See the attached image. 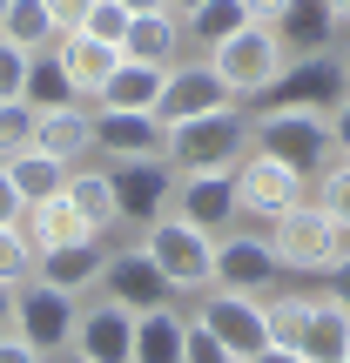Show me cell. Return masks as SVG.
Segmentation results:
<instances>
[{"label": "cell", "instance_id": "38", "mask_svg": "<svg viewBox=\"0 0 350 363\" xmlns=\"http://www.w3.org/2000/svg\"><path fill=\"white\" fill-rule=\"evenodd\" d=\"M88 7H94V0H48V13H54V27H61V34H81Z\"/></svg>", "mask_w": 350, "mask_h": 363}, {"label": "cell", "instance_id": "1", "mask_svg": "<svg viewBox=\"0 0 350 363\" xmlns=\"http://www.w3.org/2000/svg\"><path fill=\"white\" fill-rule=\"evenodd\" d=\"M256 148V121L243 108H222V115H195V121H175L169 128V169L175 175H209V169H229Z\"/></svg>", "mask_w": 350, "mask_h": 363}, {"label": "cell", "instance_id": "11", "mask_svg": "<svg viewBox=\"0 0 350 363\" xmlns=\"http://www.w3.org/2000/svg\"><path fill=\"white\" fill-rule=\"evenodd\" d=\"M222 108H243L229 94V81L216 74L209 61H175L169 81H162V101H155V121L175 128V121H195V115H222Z\"/></svg>", "mask_w": 350, "mask_h": 363}, {"label": "cell", "instance_id": "35", "mask_svg": "<svg viewBox=\"0 0 350 363\" xmlns=\"http://www.w3.org/2000/svg\"><path fill=\"white\" fill-rule=\"evenodd\" d=\"M128 21H135V13L121 7V0H94V7H88V21H81V34H94V40H115V48H121Z\"/></svg>", "mask_w": 350, "mask_h": 363}, {"label": "cell", "instance_id": "22", "mask_svg": "<svg viewBox=\"0 0 350 363\" xmlns=\"http://www.w3.org/2000/svg\"><path fill=\"white\" fill-rule=\"evenodd\" d=\"M297 350H303V363H344V357H350V303L317 296L310 316H303Z\"/></svg>", "mask_w": 350, "mask_h": 363}, {"label": "cell", "instance_id": "48", "mask_svg": "<svg viewBox=\"0 0 350 363\" xmlns=\"http://www.w3.org/2000/svg\"><path fill=\"white\" fill-rule=\"evenodd\" d=\"M128 13H148V7H169V0H121Z\"/></svg>", "mask_w": 350, "mask_h": 363}, {"label": "cell", "instance_id": "18", "mask_svg": "<svg viewBox=\"0 0 350 363\" xmlns=\"http://www.w3.org/2000/svg\"><path fill=\"white\" fill-rule=\"evenodd\" d=\"M182 48H189V27L175 21L169 7H148L128 21V34H121V61H142V67H175Z\"/></svg>", "mask_w": 350, "mask_h": 363}, {"label": "cell", "instance_id": "15", "mask_svg": "<svg viewBox=\"0 0 350 363\" xmlns=\"http://www.w3.org/2000/svg\"><path fill=\"white\" fill-rule=\"evenodd\" d=\"M283 276L270 235H216V289H236V296H263V289Z\"/></svg>", "mask_w": 350, "mask_h": 363}, {"label": "cell", "instance_id": "33", "mask_svg": "<svg viewBox=\"0 0 350 363\" xmlns=\"http://www.w3.org/2000/svg\"><path fill=\"white\" fill-rule=\"evenodd\" d=\"M34 269H40V249L27 242L21 229H0V283H34Z\"/></svg>", "mask_w": 350, "mask_h": 363}, {"label": "cell", "instance_id": "26", "mask_svg": "<svg viewBox=\"0 0 350 363\" xmlns=\"http://www.w3.org/2000/svg\"><path fill=\"white\" fill-rule=\"evenodd\" d=\"M67 202H75V216L88 222L94 235H108V229H121V216H115V189H108V169H67Z\"/></svg>", "mask_w": 350, "mask_h": 363}, {"label": "cell", "instance_id": "41", "mask_svg": "<svg viewBox=\"0 0 350 363\" xmlns=\"http://www.w3.org/2000/svg\"><path fill=\"white\" fill-rule=\"evenodd\" d=\"M330 148H337V155L350 162V101L337 108V115H330Z\"/></svg>", "mask_w": 350, "mask_h": 363}, {"label": "cell", "instance_id": "39", "mask_svg": "<svg viewBox=\"0 0 350 363\" xmlns=\"http://www.w3.org/2000/svg\"><path fill=\"white\" fill-rule=\"evenodd\" d=\"M21 216H27V202H21V189L7 182V169H0V229H21Z\"/></svg>", "mask_w": 350, "mask_h": 363}, {"label": "cell", "instance_id": "12", "mask_svg": "<svg viewBox=\"0 0 350 363\" xmlns=\"http://www.w3.org/2000/svg\"><path fill=\"white\" fill-rule=\"evenodd\" d=\"M108 189H115L121 229H148V222L169 216L175 169H169V162H115V169H108Z\"/></svg>", "mask_w": 350, "mask_h": 363}, {"label": "cell", "instance_id": "34", "mask_svg": "<svg viewBox=\"0 0 350 363\" xmlns=\"http://www.w3.org/2000/svg\"><path fill=\"white\" fill-rule=\"evenodd\" d=\"M34 128H40V115L27 101H0V162L21 155V148H34Z\"/></svg>", "mask_w": 350, "mask_h": 363}, {"label": "cell", "instance_id": "10", "mask_svg": "<svg viewBox=\"0 0 350 363\" xmlns=\"http://www.w3.org/2000/svg\"><path fill=\"white\" fill-rule=\"evenodd\" d=\"M102 289L108 303H121L128 316H148V310H162V303L175 296L169 289V276L155 269V256H148L142 242H128V249H108V262H102Z\"/></svg>", "mask_w": 350, "mask_h": 363}, {"label": "cell", "instance_id": "13", "mask_svg": "<svg viewBox=\"0 0 350 363\" xmlns=\"http://www.w3.org/2000/svg\"><path fill=\"white\" fill-rule=\"evenodd\" d=\"M169 216H182L189 229L202 235H229L236 222V175L229 169H209V175H175V195H169Z\"/></svg>", "mask_w": 350, "mask_h": 363}, {"label": "cell", "instance_id": "17", "mask_svg": "<svg viewBox=\"0 0 350 363\" xmlns=\"http://www.w3.org/2000/svg\"><path fill=\"white\" fill-rule=\"evenodd\" d=\"M276 40H283V54L290 61H303V54H337V13H330V0H290L283 13H276V27H270Z\"/></svg>", "mask_w": 350, "mask_h": 363}, {"label": "cell", "instance_id": "19", "mask_svg": "<svg viewBox=\"0 0 350 363\" xmlns=\"http://www.w3.org/2000/svg\"><path fill=\"white\" fill-rule=\"evenodd\" d=\"M102 262H108L102 235H81V242L40 249V269H34V283H48V289H67V296H81V289H94V283H102Z\"/></svg>", "mask_w": 350, "mask_h": 363}, {"label": "cell", "instance_id": "3", "mask_svg": "<svg viewBox=\"0 0 350 363\" xmlns=\"http://www.w3.org/2000/svg\"><path fill=\"white\" fill-rule=\"evenodd\" d=\"M256 148L276 155L283 169H297L303 182H317L337 162V148H330V115H303V108H263L256 115Z\"/></svg>", "mask_w": 350, "mask_h": 363}, {"label": "cell", "instance_id": "27", "mask_svg": "<svg viewBox=\"0 0 350 363\" xmlns=\"http://www.w3.org/2000/svg\"><path fill=\"white\" fill-rule=\"evenodd\" d=\"M7 169V182L21 189V202L34 208V202H48V195H61L67 189V162H54V155H40V148H21V155H7L0 162Z\"/></svg>", "mask_w": 350, "mask_h": 363}, {"label": "cell", "instance_id": "28", "mask_svg": "<svg viewBox=\"0 0 350 363\" xmlns=\"http://www.w3.org/2000/svg\"><path fill=\"white\" fill-rule=\"evenodd\" d=\"M0 40H13L21 54H54L61 27H54L48 0H7V21H0Z\"/></svg>", "mask_w": 350, "mask_h": 363}, {"label": "cell", "instance_id": "44", "mask_svg": "<svg viewBox=\"0 0 350 363\" xmlns=\"http://www.w3.org/2000/svg\"><path fill=\"white\" fill-rule=\"evenodd\" d=\"M249 363H303V350H283V343H270V350H256Z\"/></svg>", "mask_w": 350, "mask_h": 363}, {"label": "cell", "instance_id": "47", "mask_svg": "<svg viewBox=\"0 0 350 363\" xmlns=\"http://www.w3.org/2000/svg\"><path fill=\"white\" fill-rule=\"evenodd\" d=\"M330 13H337V27L350 34V0H330Z\"/></svg>", "mask_w": 350, "mask_h": 363}, {"label": "cell", "instance_id": "5", "mask_svg": "<svg viewBox=\"0 0 350 363\" xmlns=\"http://www.w3.org/2000/svg\"><path fill=\"white\" fill-rule=\"evenodd\" d=\"M142 249L155 256V269L169 276V289H216V235H202V229H189L182 216H162V222H148L142 229Z\"/></svg>", "mask_w": 350, "mask_h": 363}, {"label": "cell", "instance_id": "4", "mask_svg": "<svg viewBox=\"0 0 350 363\" xmlns=\"http://www.w3.org/2000/svg\"><path fill=\"white\" fill-rule=\"evenodd\" d=\"M270 249H276V262H283V269H337V256L350 249V235L337 229V222L324 216V208L317 202H297V208H283V216L270 222Z\"/></svg>", "mask_w": 350, "mask_h": 363}, {"label": "cell", "instance_id": "42", "mask_svg": "<svg viewBox=\"0 0 350 363\" xmlns=\"http://www.w3.org/2000/svg\"><path fill=\"white\" fill-rule=\"evenodd\" d=\"M243 7H249V21H256V27H276V13H283L290 0H243Z\"/></svg>", "mask_w": 350, "mask_h": 363}, {"label": "cell", "instance_id": "51", "mask_svg": "<svg viewBox=\"0 0 350 363\" xmlns=\"http://www.w3.org/2000/svg\"><path fill=\"white\" fill-rule=\"evenodd\" d=\"M0 21H7V0H0Z\"/></svg>", "mask_w": 350, "mask_h": 363}, {"label": "cell", "instance_id": "31", "mask_svg": "<svg viewBox=\"0 0 350 363\" xmlns=\"http://www.w3.org/2000/svg\"><path fill=\"white\" fill-rule=\"evenodd\" d=\"M310 303L317 296H263V316H270V343H283V350H297V337H303V316H310Z\"/></svg>", "mask_w": 350, "mask_h": 363}, {"label": "cell", "instance_id": "45", "mask_svg": "<svg viewBox=\"0 0 350 363\" xmlns=\"http://www.w3.org/2000/svg\"><path fill=\"white\" fill-rule=\"evenodd\" d=\"M13 330V283H0V337Z\"/></svg>", "mask_w": 350, "mask_h": 363}, {"label": "cell", "instance_id": "40", "mask_svg": "<svg viewBox=\"0 0 350 363\" xmlns=\"http://www.w3.org/2000/svg\"><path fill=\"white\" fill-rule=\"evenodd\" d=\"M0 363H48V357H40V350H27V343L7 330V337H0Z\"/></svg>", "mask_w": 350, "mask_h": 363}, {"label": "cell", "instance_id": "24", "mask_svg": "<svg viewBox=\"0 0 350 363\" xmlns=\"http://www.w3.org/2000/svg\"><path fill=\"white\" fill-rule=\"evenodd\" d=\"M182 350H189V316H175L169 303L135 316V363H182Z\"/></svg>", "mask_w": 350, "mask_h": 363}, {"label": "cell", "instance_id": "49", "mask_svg": "<svg viewBox=\"0 0 350 363\" xmlns=\"http://www.w3.org/2000/svg\"><path fill=\"white\" fill-rule=\"evenodd\" d=\"M337 61H344V74H350V40H344V54H337Z\"/></svg>", "mask_w": 350, "mask_h": 363}, {"label": "cell", "instance_id": "9", "mask_svg": "<svg viewBox=\"0 0 350 363\" xmlns=\"http://www.w3.org/2000/svg\"><path fill=\"white\" fill-rule=\"evenodd\" d=\"M263 101L270 108H303V115H337L350 101V74H344L337 54H303V61L283 67V81H276Z\"/></svg>", "mask_w": 350, "mask_h": 363}, {"label": "cell", "instance_id": "21", "mask_svg": "<svg viewBox=\"0 0 350 363\" xmlns=\"http://www.w3.org/2000/svg\"><path fill=\"white\" fill-rule=\"evenodd\" d=\"M34 148L75 169L81 155H94V108H88V101H75V108H48V115H40V128H34Z\"/></svg>", "mask_w": 350, "mask_h": 363}, {"label": "cell", "instance_id": "23", "mask_svg": "<svg viewBox=\"0 0 350 363\" xmlns=\"http://www.w3.org/2000/svg\"><path fill=\"white\" fill-rule=\"evenodd\" d=\"M162 81H169V67L121 61L115 74H108V88L94 94V108H128V115H155V101H162Z\"/></svg>", "mask_w": 350, "mask_h": 363}, {"label": "cell", "instance_id": "6", "mask_svg": "<svg viewBox=\"0 0 350 363\" xmlns=\"http://www.w3.org/2000/svg\"><path fill=\"white\" fill-rule=\"evenodd\" d=\"M75 323H81V303L67 289H48V283H21L13 289V337L40 357H67L75 350Z\"/></svg>", "mask_w": 350, "mask_h": 363}, {"label": "cell", "instance_id": "46", "mask_svg": "<svg viewBox=\"0 0 350 363\" xmlns=\"http://www.w3.org/2000/svg\"><path fill=\"white\" fill-rule=\"evenodd\" d=\"M195 7H202V0H169V13H175V21H189Z\"/></svg>", "mask_w": 350, "mask_h": 363}, {"label": "cell", "instance_id": "29", "mask_svg": "<svg viewBox=\"0 0 350 363\" xmlns=\"http://www.w3.org/2000/svg\"><path fill=\"white\" fill-rule=\"evenodd\" d=\"M21 101L34 108V115H48V108H75L81 88L67 81V67L54 61V54H34V61H27V94H21Z\"/></svg>", "mask_w": 350, "mask_h": 363}, {"label": "cell", "instance_id": "37", "mask_svg": "<svg viewBox=\"0 0 350 363\" xmlns=\"http://www.w3.org/2000/svg\"><path fill=\"white\" fill-rule=\"evenodd\" d=\"M182 363H236L229 350H222L216 337H209L202 323H189V350H182Z\"/></svg>", "mask_w": 350, "mask_h": 363}, {"label": "cell", "instance_id": "50", "mask_svg": "<svg viewBox=\"0 0 350 363\" xmlns=\"http://www.w3.org/2000/svg\"><path fill=\"white\" fill-rule=\"evenodd\" d=\"M61 363H88V357H75V350H67V357H61Z\"/></svg>", "mask_w": 350, "mask_h": 363}, {"label": "cell", "instance_id": "2", "mask_svg": "<svg viewBox=\"0 0 350 363\" xmlns=\"http://www.w3.org/2000/svg\"><path fill=\"white\" fill-rule=\"evenodd\" d=\"M202 61L216 67L222 81H229V94H236V101H263V94H270L276 81H283L290 54H283V40H276L270 27H256V21H249L243 34L216 40V48H209Z\"/></svg>", "mask_w": 350, "mask_h": 363}, {"label": "cell", "instance_id": "20", "mask_svg": "<svg viewBox=\"0 0 350 363\" xmlns=\"http://www.w3.org/2000/svg\"><path fill=\"white\" fill-rule=\"evenodd\" d=\"M54 61L67 67V81L81 88V101L94 108V94H102L108 74L121 67V48H115V40H94V34H61V40H54Z\"/></svg>", "mask_w": 350, "mask_h": 363}, {"label": "cell", "instance_id": "43", "mask_svg": "<svg viewBox=\"0 0 350 363\" xmlns=\"http://www.w3.org/2000/svg\"><path fill=\"white\" fill-rule=\"evenodd\" d=\"M330 296H337V303H350V249L337 256V269H330Z\"/></svg>", "mask_w": 350, "mask_h": 363}, {"label": "cell", "instance_id": "25", "mask_svg": "<svg viewBox=\"0 0 350 363\" xmlns=\"http://www.w3.org/2000/svg\"><path fill=\"white\" fill-rule=\"evenodd\" d=\"M21 235H27L34 249H61V242H81V235H94V229L75 216L67 195H48V202H34V208L21 216Z\"/></svg>", "mask_w": 350, "mask_h": 363}, {"label": "cell", "instance_id": "8", "mask_svg": "<svg viewBox=\"0 0 350 363\" xmlns=\"http://www.w3.org/2000/svg\"><path fill=\"white\" fill-rule=\"evenodd\" d=\"M189 323H202L209 337L222 343L236 363H249L256 350H270V316H263V296H236V289H202Z\"/></svg>", "mask_w": 350, "mask_h": 363}, {"label": "cell", "instance_id": "30", "mask_svg": "<svg viewBox=\"0 0 350 363\" xmlns=\"http://www.w3.org/2000/svg\"><path fill=\"white\" fill-rule=\"evenodd\" d=\"M182 27H189V40L209 54L216 40H229V34H243V27H249V7H243V0H202Z\"/></svg>", "mask_w": 350, "mask_h": 363}, {"label": "cell", "instance_id": "14", "mask_svg": "<svg viewBox=\"0 0 350 363\" xmlns=\"http://www.w3.org/2000/svg\"><path fill=\"white\" fill-rule=\"evenodd\" d=\"M94 155H108V162H162L169 155V128L155 115L94 108Z\"/></svg>", "mask_w": 350, "mask_h": 363}, {"label": "cell", "instance_id": "16", "mask_svg": "<svg viewBox=\"0 0 350 363\" xmlns=\"http://www.w3.org/2000/svg\"><path fill=\"white\" fill-rule=\"evenodd\" d=\"M75 357L88 363H135V316L121 310V303H88L75 323Z\"/></svg>", "mask_w": 350, "mask_h": 363}, {"label": "cell", "instance_id": "7", "mask_svg": "<svg viewBox=\"0 0 350 363\" xmlns=\"http://www.w3.org/2000/svg\"><path fill=\"white\" fill-rule=\"evenodd\" d=\"M310 202V182H303L297 169H283L276 155H263V148H249L243 162H236V216L243 222H263L270 229L283 208Z\"/></svg>", "mask_w": 350, "mask_h": 363}, {"label": "cell", "instance_id": "52", "mask_svg": "<svg viewBox=\"0 0 350 363\" xmlns=\"http://www.w3.org/2000/svg\"><path fill=\"white\" fill-rule=\"evenodd\" d=\"M344 363H350V357H344Z\"/></svg>", "mask_w": 350, "mask_h": 363}, {"label": "cell", "instance_id": "32", "mask_svg": "<svg viewBox=\"0 0 350 363\" xmlns=\"http://www.w3.org/2000/svg\"><path fill=\"white\" fill-rule=\"evenodd\" d=\"M317 208H324V216L350 235V162H344V155L330 162L324 175H317Z\"/></svg>", "mask_w": 350, "mask_h": 363}, {"label": "cell", "instance_id": "36", "mask_svg": "<svg viewBox=\"0 0 350 363\" xmlns=\"http://www.w3.org/2000/svg\"><path fill=\"white\" fill-rule=\"evenodd\" d=\"M27 61H34V54H21L13 40H0V101H21L27 94Z\"/></svg>", "mask_w": 350, "mask_h": 363}]
</instances>
